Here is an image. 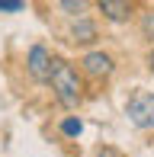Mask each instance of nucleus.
<instances>
[{
	"label": "nucleus",
	"instance_id": "1",
	"mask_svg": "<svg viewBox=\"0 0 154 157\" xmlns=\"http://www.w3.org/2000/svg\"><path fill=\"white\" fill-rule=\"evenodd\" d=\"M48 83H52L55 99H58L64 109H74V106L80 103V96H83V80H80V74H77V71H74L67 61H61V58L52 61Z\"/></svg>",
	"mask_w": 154,
	"mask_h": 157
},
{
	"label": "nucleus",
	"instance_id": "2",
	"mask_svg": "<svg viewBox=\"0 0 154 157\" xmlns=\"http://www.w3.org/2000/svg\"><path fill=\"white\" fill-rule=\"evenodd\" d=\"M125 116L135 128H154V93L135 90L125 103Z\"/></svg>",
	"mask_w": 154,
	"mask_h": 157
},
{
	"label": "nucleus",
	"instance_id": "3",
	"mask_svg": "<svg viewBox=\"0 0 154 157\" xmlns=\"http://www.w3.org/2000/svg\"><path fill=\"white\" fill-rule=\"evenodd\" d=\"M26 67H29L32 80L45 83L48 74H52V55H48V48H45V45H32L29 55H26Z\"/></svg>",
	"mask_w": 154,
	"mask_h": 157
},
{
	"label": "nucleus",
	"instance_id": "4",
	"mask_svg": "<svg viewBox=\"0 0 154 157\" xmlns=\"http://www.w3.org/2000/svg\"><path fill=\"white\" fill-rule=\"evenodd\" d=\"M80 67H83V74H90V77H109L116 71V64H113V58H109L106 52H87L80 58Z\"/></svg>",
	"mask_w": 154,
	"mask_h": 157
},
{
	"label": "nucleus",
	"instance_id": "5",
	"mask_svg": "<svg viewBox=\"0 0 154 157\" xmlns=\"http://www.w3.org/2000/svg\"><path fill=\"white\" fill-rule=\"evenodd\" d=\"M100 13L106 19H113V23H125L132 16V3H125V0H100Z\"/></svg>",
	"mask_w": 154,
	"mask_h": 157
},
{
	"label": "nucleus",
	"instance_id": "6",
	"mask_svg": "<svg viewBox=\"0 0 154 157\" xmlns=\"http://www.w3.org/2000/svg\"><path fill=\"white\" fill-rule=\"evenodd\" d=\"M71 39L77 45H93L96 39H100V32H96V23L93 19H77L71 26Z\"/></svg>",
	"mask_w": 154,
	"mask_h": 157
},
{
	"label": "nucleus",
	"instance_id": "7",
	"mask_svg": "<svg viewBox=\"0 0 154 157\" xmlns=\"http://www.w3.org/2000/svg\"><path fill=\"white\" fill-rule=\"evenodd\" d=\"M80 132H83V122H80V119H74V116L61 119V135H67V138H77Z\"/></svg>",
	"mask_w": 154,
	"mask_h": 157
},
{
	"label": "nucleus",
	"instance_id": "8",
	"mask_svg": "<svg viewBox=\"0 0 154 157\" xmlns=\"http://www.w3.org/2000/svg\"><path fill=\"white\" fill-rule=\"evenodd\" d=\"M141 35H144V39H151V42H154V10L141 13Z\"/></svg>",
	"mask_w": 154,
	"mask_h": 157
},
{
	"label": "nucleus",
	"instance_id": "9",
	"mask_svg": "<svg viewBox=\"0 0 154 157\" xmlns=\"http://www.w3.org/2000/svg\"><path fill=\"white\" fill-rule=\"evenodd\" d=\"M19 10H26L23 0H0V13H19Z\"/></svg>",
	"mask_w": 154,
	"mask_h": 157
},
{
	"label": "nucleus",
	"instance_id": "10",
	"mask_svg": "<svg viewBox=\"0 0 154 157\" xmlns=\"http://www.w3.org/2000/svg\"><path fill=\"white\" fill-rule=\"evenodd\" d=\"M61 10H67V13H80L83 10V0H61Z\"/></svg>",
	"mask_w": 154,
	"mask_h": 157
},
{
	"label": "nucleus",
	"instance_id": "11",
	"mask_svg": "<svg viewBox=\"0 0 154 157\" xmlns=\"http://www.w3.org/2000/svg\"><path fill=\"white\" fill-rule=\"evenodd\" d=\"M96 157H122V154H119L116 147H100V154H96Z\"/></svg>",
	"mask_w": 154,
	"mask_h": 157
},
{
	"label": "nucleus",
	"instance_id": "12",
	"mask_svg": "<svg viewBox=\"0 0 154 157\" xmlns=\"http://www.w3.org/2000/svg\"><path fill=\"white\" fill-rule=\"evenodd\" d=\"M148 67H151V74H154V48H151V55H148Z\"/></svg>",
	"mask_w": 154,
	"mask_h": 157
}]
</instances>
